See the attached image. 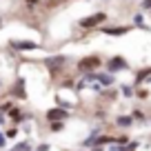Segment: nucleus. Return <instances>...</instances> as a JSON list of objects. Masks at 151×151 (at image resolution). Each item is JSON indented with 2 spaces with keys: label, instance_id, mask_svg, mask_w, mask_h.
<instances>
[{
  "label": "nucleus",
  "instance_id": "f257e3e1",
  "mask_svg": "<svg viewBox=\"0 0 151 151\" xmlns=\"http://www.w3.org/2000/svg\"><path fill=\"white\" fill-rule=\"evenodd\" d=\"M104 22H107V14H104V11H96V14L87 16V18H80L78 27L85 29V31H89V29H98V27H102Z\"/></svg>",
  "mask_w": 151,
  "mask_h": 151
},
{
  "label": "nucleus",
  "instance_id": "f03ea898",
  "mask_svg": "<svg viewBox=\"0 0 151 151\" xmlns=\"http://www.w3.org/2000/svg\"><path fill=\"white\" fill-rule=\"evenodd\" d=\"M100 67H102V60H100V56H85L78 60V65H76V69L80 71V73H93V71H98Z\"/></svg>",
  "mask_w": 151,
  "mask_h": 151
},
{
  "label": "nucleus",
  "instance_id": "7ed1b4c3",
  "mask_svg": "<svg viewBox=\"0 0 151 151\" xmlns=\"http://www.w3.org/2000/svg\"><path fill=\"white\" fill-rule=\"evenodd\" d=\"M104 69H107L109 73H116V71H127V69H129V62H127V58H122V56H113V58H109V60L104 62Z\"/></svg>",
  "mask_w": 151,
  "mask_h": 151
},
{
  "label": "nucleus",
  "instance_id": "20e7f679",
  "mask_svg": "<svg viewBox=\"0 0 151 151\" xmlns=\"http://www.w3.org/2000/svg\"><path fill=\"white\" fill-rule=\"evenodd\" d=\"M104 36H111V38H118V36H127L131 31V24H113V27H98Z\"/></svg>",
  "mask_w": 151,
  "mask_h": 151
},
{
  "label": "nucleus",
  "instance_id": "39448f33",
  "mask_svg": "<svg viewBox=\"0 0 151 151\" xmlns=\"http://www.w3.org/2000/svg\"><path fill=\"white\" fill-rule=\"evenodd\" d=\"M45 65H47V69L56 76L58 71H62V67L67 65V58L65 56H49L47 60H45Z\"/></svg>",
  "mask_w": 151,
  "mask_h": 151
},
{
  "label": "nucleus",
  "instance_id": "423d86ee",
  "mask_svg": "<svg viewBox=\"0 0 151 151\" xmlns=\"http://www.w3.org/2000/svg\"><path fill=\"white\" fill-rule=\"evenodd\" d=\"M67 118H69V109H65V107L47 109V122H53V120H67Z\"/></svg>",
  "mask_w": 151,
  "mask_h": 151
},
{
  "label": "nucleus",
  "instance_id": "0eeeda50",
  "mask_svg": "<svg viewBox=\"0 0 151 151\" xmlns=\"http://www.w3.org/2000/svg\"><path fill=\"white\" fill-rule=\"evenodd\" d=\"M9 47L16 49V51H33V49H38L40 45L33 42V40H11Z\"/></svg>",
  "mask_w": 151,
  "mask_h": 151
},
{
  "label": "nucleus",
  "instance_id": "6e6552de",
  "mask_svg": "<svg viewBox=\"0 0 151 151\" xmlns=\"http://www.w3.org/2000/svg\"><path fill=\"white\" fill-rule=\"evenodd\" d=\"M149 78H151V67H142L140 71H136V80H133V85L140 87V85H145V82H149Z\"/></svg>",
  "mask_w": 151,
  "mask_h": 151
},
{
  "label": "nucleus",
  "instance_id": "1a4fd4ad",
  "mask_svg": "<svg viewBox=\"0 0 151 151\" xmlns=\"http://www.w3.org/2000/svg\"><path fill=\"white\" fill-rule=\"evenodd\" d=\"M116 124H118L120 129H129L133 124V118L131 116H118V118H116Z\"/></svg>",
  "mask_w": 151,
  "mask_h": 151
},
{
  "label": "nucleus",
  "instance_id": "9d476101",
  "mask_svg": "<svg viewBox=\"0 0 151 151\" xmlns=\"http://www.w3.org/2000/svg\"><path fill=\"white\" fill-rule=\"evenodd\" d=\"M11 93L18 96V98H24V96H27V93H24V80H18V82H16V87L11 89Z\"/></svg>",
  "mask_w": 151,
  "mask_h": 151
},
{
  "label": "nucleus",
  "instance_id": "9b49d317",
  "mask_svg": "<svg viewBox=\"0 0 151 151\" xmlns=\"http://www.w3.org/2000/svg\"><path fill=\"white\" fill-rule=\"evenodd\" d=\"M133 27H140V29H145V31H149V27L145 24V16H142V14L133 16Z\"/></svg>",
  "mask_w": 151,
  "mask_h": 151
},
{
  "label": "nucleus",
  "instance_id": "f8f14e48",
  "mask_svg": "<svg viewBox=\"0 0 151 151\" xmlns=\"http://www.w3.org/2000/svg\"><path fill=\"white\" fill-rule=\"evenodd\" d=\"M9 118L14 120L16 124L22 122V113H20V109H14V107H11V109H9Z\"/></svg>",
  "mask_w": 151,
  "mask_h": 151
},
{
  "label": "nucleus",
  "instance_id": "ddd939ff",
  "mask_svg": "<svg viewBox=\"0 0 151 151\" xmlns=\"http://www.w3.org/2000/svg\"><path fill=\"white\" fill-rule=\"evenodd\" d=\"M49 129H51V131H62V129H65V120H53V122H49Z\"/></svg>",
  "mask_w": 151,
  "mask_h": 151
},
{
  "label": "nucleus",
  "instance_id": "4468645a",
  "mask_svg": "<svg viewBox=\"0 0 151 151\" xmlns=\"http://www.w3.org/2000/svg\"><path fill=\"white\" fill-rule=\"evenodd\" d=\"M131 118H133V122H142V120H145V111L133 109V111H131Z\"/></svg>",
  "mask_w": 151,
  "mask_h": 151
},
{
  "label": "nucleus",
  "instance_id": "2eb2a0df",
  "mask_svg": "<svg viewBox=\"0 0 151 151\" xmlns=\"http://www.w3.org/2000/svg\"><path fill=\"white\" fill-rule=\"evenodd\" d=\"M140 9L142 11H151V0H142V2H140Z\"/></svg>",
  "mask_w": 151,
  "mask_h": 151
},
{
  "label": "nucleus",
  "instance_id": "dca6fc26",
  "mask_svg": "<svg viewBox=\"0 0 151 151\" xmlns=\"http://www.w3.org/2000/svg\"><path fill=\"white\" fill-rule=\"evenodd\" d=\"M120 91H122V96H127V98H131V96H133L131 87H120Z\"/></svg>",
  "mask_w": 151,
  "mask_h": 151
},
{
  "label": "nucleus",
  "instance_id": "f3484780",
  "mask_svg": "<svg viewBox=\"0 0 151 151\" xmlns=\"http://www.w3.org/2000/svg\"><path fill=\"white\" fill-rule=\"evenodd\" d=\"M18 136V129H9V131H7V138H16Z\"/></svg>",
  "mask_w": 151,
  "mask_h": 151
},
{
  "label": "nucleus",
  "instance_id": "a211bd4d",
  "mask_svg": "<svg viewBox=\"0 0 151 151\" xmlns=\"http://www.w3.org/2000/svg\"><path fill=\"white\" fill-rule=\"evenodd\" d=\"M147 96H149V93H147L145 89H140V91H138V98H147Z\"/></svg>",
  "mask_w": 151,
  "mask_h": 151
},
{
  "label": "nucleus",
  "instance_id": "6ab92c4d",
  "mask_svg": "<svg viewBox=\"0 0 151 151\" xmlns=\"http://www.w3.org/2000/svg\"><path fill=\"white\" fill-rule=\"evenodd\" d=\"M38 151H49V145H40V147H38Z\"/></svg>",
  "mask_w": 151,
  "mask_h": 151
},
{
  "label": "nucleus",
  "instance_id": "aec40b11",
  "mask_svg": "<svg viewBox=\"0 0 151 151\" xmlns=\"http://www.w3.org/2000/svg\"><path fill=\"white\" fill-rule=\"evenodd\" d=\"M27 5H38V0H24Z\"/></svg>",
  "mask_w": 151,
  "mask_h": 151
},
{
  "label": "nucleus",
  "instance_id": "412c9836",
  "mask_svg": "<svg viewBox=\"0 0 151 151\" xmlns=\"http://www.w3.org/2000/svg\"><path fill=\"white\" fill-rule=\"evenodd\" d=\"M0 147H5V138H2V133H0Z\"/></svg>",
  "mask_w": 151,
  "mask_h": 151
}]
</instances>
